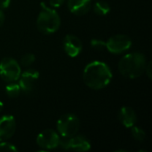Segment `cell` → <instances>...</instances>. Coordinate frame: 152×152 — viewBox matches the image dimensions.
Returning a JSON list of instances; mask_svg holds the SVG:
<instances>
[{"label": "cell", "mask_w": 152, "mask_h": 152, "mask_svg": "<svg viewBox=\"0 0 152 152\" xmlns=\"http://www.w3.org/2000/svg\"><path fill=\"white\" fill-rule=\"evenodd\" d=\"M3 108H4V104H3V102H0V112L2 111Z\"/></svg>", "instance_id": "cell-24"}, {"label": "cell", "mask_w": 152, "mask_h": 152, "mask_svg": "<svg viewBox=\"0 0 152 152\" xmlns=\"http://www.w3.org/2000/svg\"><path fill=\"white\" fill-rule=\"evenodd\" d=\"M118 119L126 128H131L137 121L135 111L130 107H122L118 112Z\"/></svg>", "instance_id": "cell-13"}, {"label": "cell", "mask_w": 152, "mask_h": 152, "mask_svg": "<svg viewBox=\"0 0 152 152\" xmlns=\"http://www.w3.org/2000/svg\"><path fill=\"white\" fill-rule=\"evenodd\" d=\"M11 4V0H0V9L4 10L9 7Z\"/></svg>", "instance_id": "cell-22"}, {"label": "cell", "mask_w": 152, "mask_h": 152, "mask_svg": "<svg viewBox=\"0 0 152 152\" xmlns=\"http://www.w3.org/2000/svg\"><path fill=\"white\" fill-rule=\"evenodd\" d=\"M4 13L0 9V27L4 24Z\"/></svg>", "instance_id": "cell-23"}, {"label": "cell", "mask_w": 152, "mask_h": 152, "mask_svg": "<svg viewBox=\"0 0 152 152\" xmlns=\"http://www.w3.org/2000/svg\"><path fill=\"white\" fill-rule=\"evenodd\" d=\"M110 11V6L106 2H96L94 4V12L98 15H106Z\"/></svg>", "instance_id": "cell-15"}, {"label": "cell", "mask_w": 152, "mask_h": 152, "mask_svg": "<svg viewBox=\"0 0 152 152\" xmlns=\"http://www.w3.org/2000/svg\"><path fill=\"white\" fill-rule=\"evenodd\" d=\"M132 46V41L126 35H115L110 37L106 42V49L111 53H121L129 50Z\"/></svg>", "instance_id": "cell-7"}, {"label": "cell", "mask_w": 152, "mask_h": 152, "mask_svg": "<svg viewBox=\"0 0 152 152\" xmlns=\"http://www.w3.org/2000/svg\"><path fill=\"white\" fill-rule=\"evenodd\" d=\"M64 2H65V0H49L50 4L53 7H55V8L60 7L61 5H62Z\"/></svg>", "instance_id": "cell-20"}, {"label": "cell", "mask_w": 152, "mask_h": 152, "mask_svg": "<svg viewBox=\"0 0 152 152\" xmlns=\"http://www.w3.org/2000/svg\"><path fill=\"white\" fill-rule=\"evenodd\" d=\"M34 61H35V55L32 53H26L20 59L21 65L25 66V67H28V66L32 65L34 63Z\"/></svg>", "instance_id": "cell-17"}, {"label": "cell", "mask_w": 152, "mask_h": 152, "mask_svg": "<svg viewBox=\"0 0 152 152\" xmlns=\"http://www.w3.org/2000/svg\"><path fill=\"white\" fill-rule=\"evenodd\" d=\"M60 134L52 129L42 131L37 137V145L44 150H53L60 146Z\"/></svg>", "instance_id": "cell-8"}, {"label": "cell", "mask_w": 152, "mask_h": 152, "mask_svg": "<svg viewBox=\"0 0 152 152\" xmlns=\"http://www.w3.org/2000/svg\"><path fill=\"white\" fill-rule=\"evenodd\" d=\"M63 48L69 57H77L82 51V42L77 37L69 34L64 37Z\"/></svg>", "instance_id": "cell-11"}, {"label": "cell", "mask_w": 152, "mask_h": 152, "mask_svg": "<svg viewBox=\"0 0 152 152\" xmlns=\"http://www.w3.org/2000/svg\"><path fill=\"white\" fill-rule=\"evenodd\" d=\"M146 64L145 55L142 53L134 52L121 58L118 62V70L122 76L127 78H136L143 74Z\"/></svg>", "instance_id": "cell-2"}, {"label": "cell", "mask_w": 152, "mask_h": 152, "mask_svg": "<svg viewBox=\"0 0 152 152\" xmlns=\"http://www.w3.org/2000/svg\"><path fill=\"white\" fill-rule=\"evenodd\" d=\"M79 129L80 120L74 114H64L57 121L58 134L63 138H68L76 135L78 133Z\"/></svg>", "instance_id": "cell-4"}, {"label": "cell", "mask_w": 152, "mask_h": 152, "mask_svg": "<svg viewBox=\"0 0 152 152\" xmlns=\"http://www.w3.org/2000/svg\"><path fill=\"white\" fill-rule=\"evenodd\" d=\"M41 5L42 10L37 16V27L44 34H53L59 29L61 18L55 10L45 5L44 3Z\"/></svg>", "instance_id": "cell-3"}, {"label": "cell", "mask_w": 152, "mask_h": 152, "mask_svg": "<svg viewBox=\"0 0 152 152\" xmlns=\"http://www.w3.org/2000/svg\"><path fill=\"white\" fill-rule=\"evenodd\" d=\"M20 74V67L13 58L5 57L0 61V77L6 83L16 82Z\"/></svg>", "instance_id": "cell-5"}, {"label": "cell", "mask_w": 152, "mask_h": 152, "mask_svg": "<svg viewBox=\"0 0 152 152\" xmlns=\"http://www.w3.org/2000/svg\"><path fill=\"white\" fill-rule=\"evenodd\" d=\"M131 134H132L133 137H134L136 141H138V142H142V141H144L145 136H146L145 132H144L141 127L134 126H133L131 127Z\"/></svg>", "instance_id": "cell-16"}, {"label": "cell", "mask_w": 152, "mask_h": 152, "mask_svg": "<svg viewBox=\"0 0 152 152\" xmlns=\"http://www.w3.org/2000/svg\"><path fill=\"white\" fill-rule=\"evenodd\" d=\"M83 79L85 84L91 89L101 90L110 83L112 72L105 62L95 61L86 66Z\"/></svg>", "instance_id": "cell-1"}, {"label": "cell", "mask_w": 152, "mask_h": 152, "mask_svg": "<svg viewBox=\"0 0 152 152\" xmlns=\"http://www.w3.org/2000/svg\"><path fill=\"white\" fill-rule=\"evenodd\" d=\"M144 72L147 74L148 77H149L150 79H151L152 71H151V61H150L148 64H146V67H145V70H144Z\"/></svg>", "instance_id": "cell-21"}, {"label": "cell", "mask_w": 152, "mask_h": 152, "mask_svg": "<svg viewBox=\"0 0 152 152\" xmlns=\"http://www.w3.org/2000/svg\"><path fill=\"white\" fill-rule=\"evenodd\" d=\"M92 6V0H68V8L73 14L84 15Z\"/></svg>", "instance_id": "cell-12"}, {"label": "cell", "mask_w": 152, "mask_h": 152, "mask_svg": "<svg viewBox=\"0 0 152 152\" xmlns=\"http://www.w3.org/2000/svg\"><path fill=\"white\" fill-rule=\"evenodd\" d=\"M91 46L95 49V50H98V51H101V50H103L106 48V42L101 40V39H92L91 40Z\"/></svg>", "instance_id": "cell-19"}, {"label": "cell", "mask_w": 152, "mask_h": 152, "mask_svg": "<svg viewBox=\"0 0 152 152\" xmlns=\"http://www.w3.org/2000/svg\"><path fill=\"white\" fill-rule=\"evenodd\" d=\"M39 77V72L36 69H27L23 73L20 74L18 80L19 85L20 86L21 92L24 93H30L35 88V85L37 80Z\"/></svg>", "instance_id": "cell-9"}, {"label": "cell", "mask_w": 152, "mask_h": 152, "mask_svg": "<svg viewBox=\"0 0 152 152\" xmlns=\"http://www.w3.org/2000/svg\"><path fill=\"white\" fill-rule=\"evenodd\" d=\"M60 146L67 151L78 152L88 151L91 149L90 142L82 135H74L71 137L64 138L63 141L61 140Z\"/></svg>", "instance_id": "cell-6"}, {"label": "cell", "mask_w": 152, "mask_h": 152, "mask_svg": "<svg viewBox=\"0 0 152 152\" xmlns=\"http://www.w3.org/2000/svg\"><path fill=\"white\" fill-rule=\"evenodd\" d=\"M5 93L10 98H16L21 93V89L19 84L15 82H12V83H8V85L6 86Z\"/></svg>", "instance_id": "cell-14"}, {"label": "cell", "mask_w": 152, "mask_h": 152, "mask_svg": "<svg viewBox=\"0 0 152 152\" xmlns=\"http://www.w3.org/2000/svg\"><path fill=\"white\" fill-rule=\"evenodd\" d=\"M16 122L12 116L4 115L0 118V142L7 141L15 133Z\"/></svg>", "instance_id": "cell-10"}, {"label": "cell", "mask_w": 152, "mask_h": 152, "mask_svg": "<svg viewBox=\"0 0 152 152\" xmlns=\"http://www.w3.org/2000/svg\"><path fill=\"white\" fill-rule=\"evenodd\" d=\"M0 151H18V149L13 144L9 143L6 141H4V142H1V143H0Z\"/></svg>", "instance_id": "cell-18"}]
</instances>
